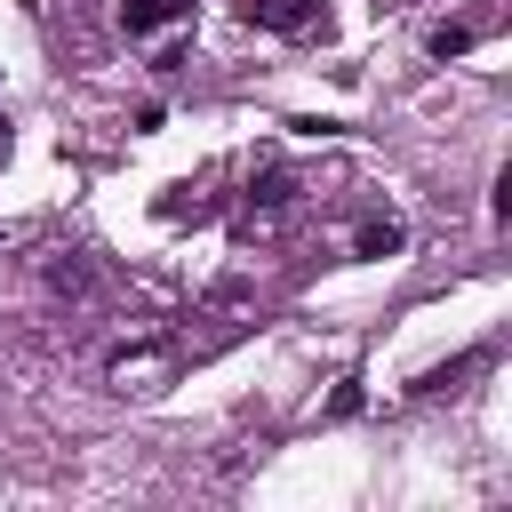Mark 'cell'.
I'll return each mask as SVG.
<instances>
[{
    "label": "cell",
    "instance_id": "4",
    "mask_svg": "<svg viewBox=\"0 0 512 512\" xmlns=\"http://www.w3.org/2000/svg\"><path fill=\"white\" fill-rule=\"evenodd\" d=\"M464 48H472V24H440V32H432V56H440V64L464 56Z\"/></svg>",
    "mask_w": 512,
    "mask_h": 512
},
{
    "label": "cell",
    "instance_id": "2",
    "mask_svg": "<svg viewBox=\"0 0 512 512\" xmlns=\"http://www.w3.org/2000/svg\"><path fill=\"white\" fill-rule=\"evenodd\" d=\"M184 16H192V0H120V32H128V40L168 32V24H184Z\"/></svg>",
    "mask_w": 512,
    "mask_h": 512
},
{
    "label": "cell",
    "instance_id": "1",
    "mask_svg": "<svg viewBox=\"0 0 512 512\" xmlns=\"http://www.w3.org/2000/svg\"><path fill=\"white\" fill-rule=\"evenodd\" d=\"M248 24L304 40V32H320V0H248Z\"/></svg>",
    "mask_w": 512,
    "mask_h": 512
},
{
    "label": "cell",
    "instance_id": "3",
    "mask_svg": "<svg viewBox=\"0 0 512 512\" xmlns=\"http://www.w3.org/2000/svg\"><path fill=\"white\" fill-rule=\"evenodd\" d=\"M400 240H408V232H400L392 216H376V224H360V240H352V248H360V256H400Z\"/></svg>",
    "mask_w": 512,
    "mask_h": 512
}]
</instances>
